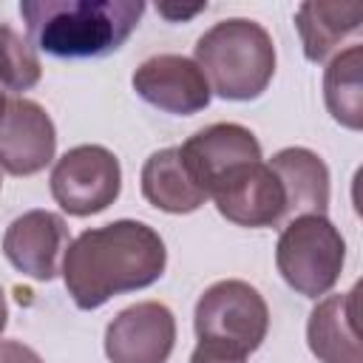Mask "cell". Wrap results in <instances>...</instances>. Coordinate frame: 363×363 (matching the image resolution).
<instances>
[{"instance_id": "cell-8", "label": "cell", "mask_w": 363, "mask_h": 363, "mask_svg": "<svg viewBox=\"0 0 363 363\" xmlns=\"http://www.w3.org/2000/svg\"><path fill=\"white\" fill-rule=\"evenodd\" d=\"M133 91L153 108L176 116L199 113L210 105V85L196 60L182 54H153L133 71Z\"/></svg>"}, {"instance_id": "cell-19", "label": "cell", "mask_w": 363, "mask_h": 363, "mask_svg": "<svg viewBox=\"0 0 363 363\" xmlns=\"http://www.w3.org/2000/svg\"><path fill=\"white\" fill-rule=\"evenodd\" d=\"M190 363H247V354L233 352L227 346H216V343L199 340L196 352L190 354Z\"/></svg>"}, {"instance_id": "cell-6", "label": "cell", "mask_w": 363, "mask_h": 363, "mask_svg": "<svg viewBox=\"0 0 363 363\" xmlns=\"http://www.w3.org/2000/svg\"><path fill=\"white\" fill-rule=\"evenodd\" d=\"M122 190L119 159L102 145L65 150L51 170V196L68 216H94L116 201Z\"/></svg>"}, {"instance_id": "cell-22", "label": "cell", "mask_w": 363, "mask_h": 363, "mask_svg": "<svg viewBox=\"0 0 363 363\" xmlns=\"http://www.w3.org/2000/svg\"><path fill=\"white\" fill-rule=\"evenodd\" d=\"M6 320H9V309H6V295L0 289V332L6 329Z\"/></svg>"}, {"instance_id": "cell-14", "label": "cell", "mask_w": 363, "mask_h": 363, "mask_svg": "<svg viewBox=\"0 0 363 363\" xmlns=\"http://www.w3.org/2000/svg\"><path fill=\"white\" fill-rule=\"evenodd\" d=\"M286 196V216H323L329 207V167L309 147H284L269 162Z\"/></svg>"}, {"instance_id": "cell-24", "label": "cell", "mask_w": 363, "mask_h": 363, "mask_svg": "<svg viewBox=\"0 0 363 363\" xmlns=\"http://www.w3.org/2000/svg\"><path fill=\"white\" fill-rule=\"evenodd\" d=\"M0 184H3V182H0Z\"/></svg>"}, {"instance_id": "cell-15", "label": "cell", "mask_w": 363, "mask_h": 363, "mask_svg": "<svg viewBox=\"0 0 363 363\" xmlns=\"http://www.w3.org/2000/svg\"><path fill=\"white\" fill-rule=\"evenodd\" d=\"M142 196L164 213H193L210 196L190 173L179 147H162L147 156L142 167Z\"/></svg>"}, {"instance_id": "cell-20", "label": "cell", "mask_w": 363, "mask_h": 363, "mask_svg": "<svg viewBox=\"0 0 363 363\" xmlns=\"http://www.w3.org/2000/svg\"><path fill=\"white\" fill-rule=\"evenodd\" d=\"M0 363H43V357L20 340H0Z\"/></svg>"}, {"instance_id": "cell-4", "label": "cell", "mask_w": 363, "mask_h": 363, "mask_svg": "<svg viewBox=\"0 0 363 363\" xmlns=\"http://www.w3.org/2000/svg\"><path fill=\"white\" fill-rule=\"evenodd\" d=\"M275 264L298 295L318 298L337 284L346 264V241L326 216H298L281 230Z\"/></svg>"}, {"instance_id": "cell-16", "label": "cell", "mask_w": 363, "mask_h": 363, "mask_svg": "<svg viewBox=\"0 0 363 363\" xmlns=\"http://www.w3.org/2000/svg\"><path fill=\"white\" fill-rule=\"evenodd\" d=\"M363 23V3H323L306 0L295 11V28L301 34L303 57L309 62H323L332 57L346 37H352Z\"/></svg>"}, {"instance_id": "cell-13", "label": "cell", "mask_w": 363, "mask_h": 363, "mask_svg": "<svg viewBox=\"0 0 363 363\" xmlns=\"http://www.w3.org/2000/svg\"><path fill=\"white\" fill-rule=\"evenodd\" d=\"M357 295L354 284L343 295H326L309 315L306 340L309 352L320 363H363V346L357 332Z\"/></svg>"}, {"instance_id": "cell-5", "label": "cell", "mask_w": 363, "mask_h": 363, "mask_svg": "<svg viewBox=\"0 0 363 363\" xmlns=\"http://www.w3.org/2000/svg\"><path fill=\"white\" fill-rule=\"evenodd\" d=\"M193 326L199 340L227 346L233 352H255L269 329V309L264 295L247 281L230 278L207 286L196 303Z\"/></svg>"}, {"instance_id": "cell-12", "label": "cell", "mask_w": 363, "mask_h": 363, "mask_svg": "<svg viewBox=\"0 0 363 363\" xmlns=\"http://www.w3.org/2000/svg\"><path fill=\"white\" fill-rule=\"evenodd\" d=\"M182 159L187 162L196 182L213 193V187L230 176L233 170L261 162V145L255 133L235 122H216L201 130H196L182 147Z\"/></svg>"}, {"instance_id": "cell-10", "label": "cell", "mask_w": 363, "mask_h": 363, "mask_svg": "<svg viewBox=\"0 0 363 363\" xmlns=\"http://www.w3.org/2000/svg\"><path fill=\"white\" fill-rule=\"evenodd\" d=\"M57 130L43 105L31 99H9L0 116V167L11 176H34L51 164Z\"/></svg>"}, {"instance_id": "cell-17", "label": "cell", "mask_w": 363, "mask_h": 363, "mask_svg": "<svg viewBox=\"0 0 363 363\" xmlns=\"http://www.w3.org/2000/svg\"><path fill=\"white\" fill-rule=\"evenodd\" d=\"M360 68H363V48L349 45L346 51L335 54L323 74V99L335 122H340L349 130L363 128V85H360Z\"/></svg>"}, {"instance_id": "cell-1", "label": "cell", "mask_w": 363, "mask_h": 363, "mask_svg": "<svg viewBox=\"0 0 363 363\" xmlns=\"http://www.w3.org/2000/svg\"><path fill=\"white\" fill-rule=\"evenodd\" d=\"M162 235L142 221H111L79 233L62 255V278L79 309H96L113 295L145 289L164 272Z\"/></svg>"}, {"instance_id": "cell-3", "label": "cell", "mask_w": 363, "mask_h": 363, "mask_svg": "<svg viewBox=\"0 0 363 363\" xmlns=\"http://www.w3.org/2000/svg\"><path fill=\"white\" fill-rule=\"evenodd\" d=\"M196 65L210 91L221 99H258L275 74V43L269 31L247 17H230L210 26L196 40Z\"/></svg>"}, {"instance_id": "cell-18", "label": "cell", "mask_w": 363, "mask_h": 363, "mask_svg": "<svg viewBox=\"0 0 363 363\" xmlns=\"http://www.w3.org/2000/svg\"><path fill=\"white\" fill-rule=\"evenodd\" d=\"M43 65L34 45L9 26H0V85L20 94L40 82Z\"/></svg>"}, {"instance_id": "cell-23", "label": "cell", "mask_w": 363, "mask_h": 363, "mask_svg": "<svg viewBox=\"0 0 363 363\" xmlns=\"http://www.w3.org/2000/svg\"><path fill=\"white\" fill-rule=\"evenodd\" d=\"M6 102H9V99H6V94H3V85H0V116H3V111H6Z\"/></svg>"}, {"instance_id": "cell-21", "label": "cell", "mask_w": 363, "mask_h": 363, "mask_svg": "<svg viewBox=\"0 0 363 363\" xmlns=\"http://www.w3.org/2000/svg\"><path fill=\"white\" fill-rule=\"evenodd\" d=\"M207 9V3H196V6H176V3H159L156 6V11L162 14V17H167L170 23H179V20H190V17H196L199 11H204Z\"/></svg>"}, {"instance_id": "cell-11", "label": "cell", "mask_w": 363, "mask_h": 363, "mask_svg": "<svg viewBox=\"0 0 363 363\" xmlns=\"http://www.w3.org/2000/svg\"><path fill=\"white\" fill-rule=\"evenodd\" d=\"M68 227L51 210H28L17 216L3 235V255L14 269L34 281H51L68 250Z\"/></svg>"}, {"instance_id": "cell-2", "label": "cell", "mask_w": 363, "mask_h": 363, "mask_svg": "<svg viewBox=\"0 0 363 363\" xmlns=\"http://www.w3.org/2000/svg\"><path fill=\"white\" fill-rule=\"evenodd\" d=\"M20 14L34 45L60 60L113 54L139 26V0H23Z\"/></svg>"}, {"instance_id": "cell-9", "label": "cell", "mask_w": 363, "mask_h": 363, "mask_svg": "<svg viewBox=\"0 0 363 363\" xmlns=\"http://www.w3.org/2000/svg\"><path fill=\"white\" fill-rule=\"evenodd\" d=\"M210 199L216 210L238 227H272L286 218V196L267 162H252L224 176Z\"/></svg>"}, {"instance_id": "cell-7", "label": "cell", "mask_w": 363, "mask_h": 363, "mask_svg": "<svg viewBox=\"0 0 363 363\" xmlns=\"http://www.w3.org/2000/svg\"><path fill=\"white\" fill-rule=\"evenodd\" d=\"M173 343L176 318L159 301L122 309L105 329V354L111 363H167Z\"/></svg>"}]
</instances>
